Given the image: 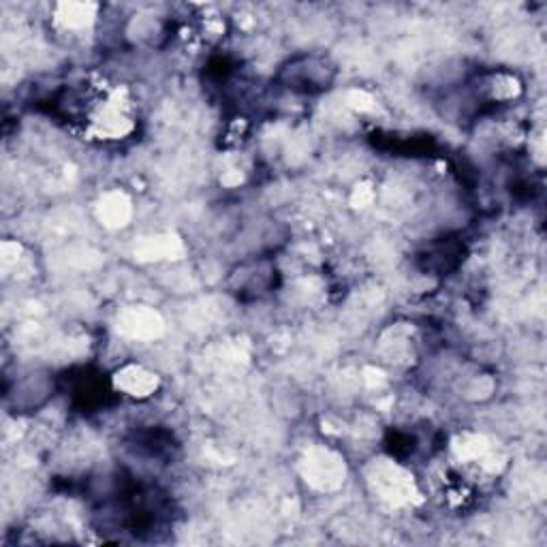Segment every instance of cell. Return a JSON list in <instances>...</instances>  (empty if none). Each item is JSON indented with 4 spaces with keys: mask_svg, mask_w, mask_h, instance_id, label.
Returning a JSON list of instances; mask_svg holds the SVG:
<instances>
[{
    "mask_svg": "<svg viewBox=\"0 0 547 547\" xmlns=\"http://www.w3.org/2000/svg\"><path fill=\"white\" fill-rule=\"evenodd\" d=\"M334 67L330 65L327 58L308 56L302 60H295L287 69H283V80L287 88L298 90V92H321L330 88L334 80Z\"/></svg>",
    "mask_w": 547,
    "mask_h": 547,
    "instance_id": "6da1fadb",
    "label": "cell"
},
{
    "mask_svg": "<svg viewBox=\"0 0 547 547\" xmlns=\"http://www.w3.org/2000/svg\"><path fill=\"white\" fill-rule=\"evenodd\" d=\"M109 396L103 379L90 377L84 370L80 377L71 379V398L82 406V409H97Z\"/></svg>",
    "mask_w": 547,
    "mask_h": 547,
    "instance_id": "7a4b0ae2",
    "label": "cell"
}]
</instances>
